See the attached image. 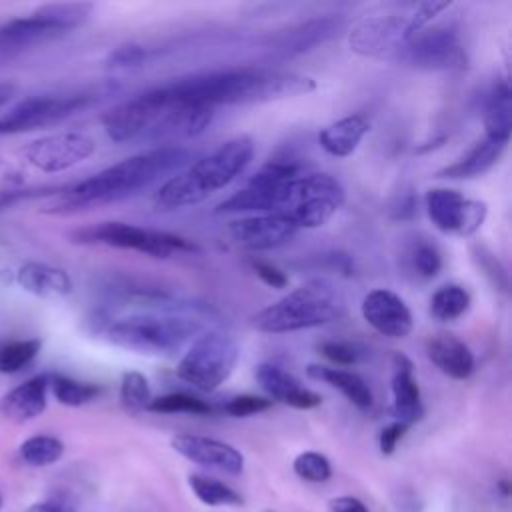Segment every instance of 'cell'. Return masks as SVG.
I'll return each mask as SVG.
<instances>
[{"instance_id":"obj_2","label":"cell","mask_w":512,"mask_h":512,"mask_svg":"<svg viewBox=\"0 0 512 512\" xmlns=\"http://www.w3.org/2000/svg\"><path fill=\"white\" fill-rule=\"evenodd\" d=\"M188 158V150L176 144H164L146 152H138L100 170L86 180L60 188V192L56 194V202L48 208V212L64 214L124 200L148 188L162 176L180 170L188 162Z\"/></svg>"},{"instance_id":"obj_22","label":"cell","mask_w":512,"mask_h":512,"mask_svg":"<svg viewBox=\"0 0 512 512\" xmlns=\"http://www.w3.org/2000/svg\"><path fill=\"white\" fill-rule=\"evenodd\" d=\"M342 28V18L338 16H320L300 22L274 38V52L280 56H298L310 52L316 46H322L334 38Z\"/></svg>"},{"instance_id":"obj_19","label":"cell","mask_w":512,"mask_h":512,"mask_svg":"<svg viewBox=\"0 0 512 512\" xmlns=\"http://www.w3.org/2000/svg\"><path fill=\"white\" fill-rule=\"evenodd\" d=\"M392 414L398 422H404L408 426L416 424L424 416V404L420 396V386L414 376V364L412 360L402 354H392Z\"/></svg>"},{"instance_id":"obj_23","label":"cell","mask_w":512,"mask_h":512,"mask_svg":"<svg viewBox=\"0 0 512 512\" xmlns=\"http://www.w3.org/2000/svg\"><path fill=\"white\" fill-rule=\"evenodd\" d=\"M14 280L24 292L44 300L64 298L74 290L72 278L64 268H58L46 262H36V260L24 262L16 270Z\"/></svg>"},{"instance_id":"obj_46","label":"cell","mask_w":512,"mask_h":512,"mask_svg":"<svg viewBox=\"0 0 512 512\" xmlns=\"http://www.w3.org/2000/svg\"><path fill=\"white\" fill-rule=\"evenodd\" d=\"M330 512H368L364 502L356 496H338L328 502Z\"/></svg>"},{"instance_id":"obj_38","label":"cell","mask_w":512,"mask_h":512,"mask_svg":"<svg viewBox=\"0 0 512 512\" xmlns=\"http://www.w3.org/2000/svg\"><path fill=\"white\" fill-rule=\"evenodd\" d=\"M472 258L496 290H500V292L508 290V272H506L504 264L498 260V256L488 246L474 244L472 246Z\"/></svg>"},{"instance_id":"obj_4","label":"cell","mask_w":512,"mask_h":512,"mask_svg":"<svg viewBox=\"0 0 512 512\" xmlns=\"http://www.w3.org/2000/svg\"><path fill=\"white\" fill-rule=\"evenodd\" d=\"M344 314V300L328 280H312L252 316V328L286 334L330 324Z\"/></svg>"},{"instance_id":"obj_10","label":"cell","mask_w":512,"mask_h":512,"mask_svg":"<svg viewBox=\"0 0 512 512\" xmlns=\"http://www.w3.org/2000/svg\"><path fill=\"white\" fill-rule=\"evenodd\" d=\"M96 100L98 96L92 92L40 94L24 98L0 116V138L56 126L66 118L90 108Z\"/></svg>"},{"instance_id":"obj_36","label":"cell","mask_w":512,"mask_h":512,"mask_svg":"<svg viewBox=\"0 0 512 512\" xmlns=\"http://www.w3.org/2000/svg\"><path fill=\"white\" fill-rule=\"evenodd\" d=\"M150 386L144 374L136 370H128L120 380V404L124 410L136 414L148 408L150 404Z\"/></svg>"},{"instance_id":"obj_26","label":"cell","mask_w":512,"mask_h":512,"mask_svg":"<svg viewBox=\"0 0 512 512\" xmlns=\"http://www.w3.org/2000/svg\"><path fill=\"white\" fill-rule=\"evenodd\" d=\"M504 150H506V142H496V140L484 138V140L476 142L456 162L438 170L436 176L448 178V180H468V178L482 176L500 160Z\"/></svg>"},{"instance_id":"obj_51","label":"cell","mask_w":512,"mask_h":512,"mask_svg":"<svg viewBox=\"0 0 512 512\" xmlns=\"http://www.w3.org/2000/svg\"><path fill=\"white\" fill-rule=\"evenodd\" d=\"M266 512H274V510H266Z\"/></svg>"},{"instance_id":"obj_12","label":"cell","mask_w":512,"mask_h":512,"mask_svg":"<svg viewBox=\"0 0 512 512\" xmlns=\"http://www.w3.org/2000/svg\"><path fill=\"white\" fill-rule=\"evenodd\" d=\"M168 106L170 102L158 86L106 110L100 122L112 142L120 144L136 138H146L150 128L160 120Z\"/></svg>"},{"instance_id":"obj_14","label":"cell","mask_w":512,"mask_h":512,"mask_svg":"<svg viewBox=\"0 0 512 512\" xmlns=\"http://www.w3.org/2000/svg\"><path fill=\"white\" fill-rule=\"evenodd\" d=\"M94 150L96 142L82 132H56L26 144L24 158L36 170L56 174L90 158Z\"/></svg>"},{"instance_id":"obj_15","label":"cell","mask_w":512,"mask_h":512,"mask_svg":"<svg viewBox=\"0 0 512 512\" xmlns=\"http://www.w3.org/2000/svg\"><path fill=\"white\" fill-rule=\"evenodd\" d=\"M350 48L362 56L396 58L404 44V18L400 16H372L354 26L348 36Z\"/></svg>"},{"instance_id":"obj_28","label":"cell","mask_w":512,"mask_h":512,"mask_svg":"<svg viewBox=\"0 0 512 512\" xmlns=\"http://www.w3.org/2000/svg\"><path fill=\"white\" fill-rule=\"evenodd\" d=\"M484 130L490 140L496 142H506L510 140V130H512V92L510 84L506 78H500L484 104Z\"/></svg>"},{"instance_id":"obj_35","label":"cell","mask_w":512,"mask_h":512,"mask_svg":"<svg viewBox=\"0 0 512 512\" xmlns=\"http://www.w3.org/2000/svg\"><path fill=\"white\" fill-rule=\"evenodd\" d=\"M146 410L156 414H196V416H204L212 412L208 402L186 392H170V394L152 398Z\"/></svg>"},{"instance_id":"obj_32","label":"cell","mask_w":512,"mask_h":512,"mask_svg":"<svg viewBox=\"0 0 512 512\" xmlns=\"http://www.w3.org/2000/svg\"><path fill=\"white\" fill-rule=\"evenodd\" d=\"M188 486L192 488L194 496L206 506H242L244 504V498L234 488L210 476L190 474Z\"/></svg>"},{"instance_id":"obj_20","label":"cell","mask_w":512,"mask_h":512,"mask_svg":"<svg viewBox=\"0 0 512 512\" xmlns=\"http://www.w3.org/2000/svg\"><path fill=\"white\" fill-rule=\"evenodd\" d=\"M254 376L272 402L276 400L298 410H310L322 404V396L318 392L306 388L294 374L276 364H260Z\"/></svg>"},{"instance_id":"obj_30","label":"cell","mask_w":512,"mask_h":512,"mask_svg":"<svg viewBox=\"0 0 512 512\" xmlns=\"http://www.w3.org/2000/svg\"><path fill=\"white\" fill-rule=\"evenodd\" d=\"M50 392L60 404L78 408V406H84V404L96 400L102 390L98 384L82 382L72 376L56 372V374H50Z\"/></svg>"},{"instance_id":"obj_31","label":"cell","mask_w":512,"mask_h":512,"mask_svg":"<svg viewBox=\"0 0 512 512\" xmlns=\"http://www.w3.org/2000/svg\"><path fill=\"white\" fill-rule=\"evenodd\" d=\"M470 308V294L460 284L440 286L430 298V314L440 322H452Z\"/></svg>"},{"instance_id":"obj_40","label":"cell","mask_w":512,"mask_h":512,"mask_svg":"<svg viewBox=\"0 0 512 512\" xmlns=\"http://www.w3.org/2000/svg\"><path fill=\"white\" fill-rule=\"evenodd\" d=\"M318 352L336 366H352L358 364L366 350L354 342H340V340H328L318 346Z\"/></svg>"},{"instance_id":"obj_18","label":"cell","mask_w":512,"mask_h":512,"mask_svg":"<svg viewBox=\"0 0 512 512\" xmlns=\"http://www.w3.org/2000/svg\"><path fill=\"white\" fill-rule=\"evenodd\" d=\"M296 228L278 214H258L232 220L228 224L230 238L248 250H270L282 246L294 236Z\"/></svg>"},{"instance_id":"obj_8","label":"cell","mask_w":512,"mask_h":512,"mask_svg":"<svg viewBox=\"0 0 512 512\" xmlns=\"http://www.w3.org/2000/svg\"><path fill=\"white\" fill-rule=\"evenodd\" d=\"M70 238L76 244H100L120 250H136L152 258H170L172 254L198 250V246L184 236L162 230H148L116 220L78 228L70 234Z\"/></svg>"},{"instance_id":"obj_9","label":"cell","mask_w":512,"mask_h":512,"mask_svg":"<svg viewBox=\"0 0 512 512\" xmlns=\"http://www.w3.org/2000/svg\"><path fill=\"white\" fill-rule=\"evenodd\" d=\"M238 356V344L228 334L204 332L192 340L176 366V374L194 388L212 392L230 378Z\"/></svg>"},{"instance_id":"obj_44","label":"cell","mask_w":512,"mask_h":512,"mask_svg":"<svg viewBox=\"0 0 512 512\" xmlns=\"http://www.w3.org/2000/svg\"><path fill=\"white\" fill-rule=\"evenodd\" d=\"M408 428H410L408 424L398 422V420H394L392 424L384 426V428L380 430V436H378V448H380V452H382L384 456L394 454L398 442L404 438V434H406Z\"/></svg>"},{"instance_id":"obj_49","label":"cell","mask_w":512,"mask_h":512,"mask_svg":"<svg viewBox=\"0 0 512 512\" xmlns=\"http://www.w3.org/2000/svg\"><path fill=\"white\" fill-rule=\"evenodd\" d=\"M498 486H500V492H502L504 496H510V482H508V480H500Z\"/></svg>"},{"instance_id":"obj_33","label":"cell","mask_w":512,"mask_h":512,"mask_svg":"<svg viewBox=\"0 0 512 512\" xmlns=\"http://www.w3.org/2000/svg\"><path fill=\"white\" fill-rule=\"evenodd\" d=\"M42 350L40 338L0 342V374H18L26 370Z\"/></svg>"},{"instance_id":"obj_24","label":"cell","mask_w":512,"mask_h":512,"mask_svg":"<svg viewBox=\"0 0 512 512\" xmlns=\"http://www.w3.org/2000/svg\"><path fill=\"white\" fill-rule=\"evenodd\" d=\"M426 354L430 362L448 378L466 380L476 368V360L468 344L454 334H438L428 340Z\"/></svg>"},{"instance_id":"obj_29","label":"cell","mask_w":512,"mask_h":512,"mask_svg":"<svg viewBox=\"0 0 512 512\" xmlns=\"http://www.w3.org/2000/svg\"><path fill=\"white\" fill-rule=\"evenodd\" d=\"M404 266L420 280H430L442 270V252L428 238H416L404 254Z\"/></svg>"},{"instance_id":"obj_37","label":"cell","mask_w":512,"mask_h":512,"mask_svg":"<svg viewBox=\"0 0 512 512\" xmlns=\"http://www.w3.org/2000/svg\"><path fill=\"white\" fill-rule=\"evenodd\" d=\"M292 468H294L296 476L306 480V482H316L318 484V482H326L332 476V466H330L328 458L320 452H314V450L300 452L294 458Z\"/></svg>"},{"instance_id":"obj_21","label":"cell","mask_w":512,"mask_h":512,"mask_svg":"<svg viewBox=\"0 0 512 512\" xmlns=\"http://www.w3.org/2000/svg\"><path fill=\"white\" fill-rule=\"evenodd\" d=\"M50 374H36L0 396V416L22 424L38 418L48 404Z\"/></svg>"},{"instance_id":"obj_11","label":"cell","mask_w":512,"mask_h":512,"mask_svg":"<svg viewBox=\"0 0 512 512\" xmlns=\"http://www.w3.org/2000/svg\"><path fill=\"white\" fill-rule=\"evenodd\" d=\"M394 62H402L422 70H448L464 68L466 54L460 44L456 26L442 24L434 28H424L406 40Z\"/></svg>"},{"instance_id":"obj_25","label":"cell","mask_w":512,"mask_h":512,"mask_svg":"<svg viewBox=\"0 0 512 512\" xmlns=\"http://www.w3.org/2000/svg\"><path fill=\"white\" fill-rule=\"evenodd\" d=\"M368 132H370V122L366 116L348 114L324 126L318 132V144L326 154L334 158H346L358 148V144Z\"/></svg>"},{"instance_id":"obj_34","label":"cell","mask_w":512,"mask_h":512,"mask_svg":"<svg viewBox=\"0 0 512 512\" xmlns=\"http://www.w3.org/2000/svg\"><path fill=\"white\" fill-rule=\"evenodd\" d=\"M20 458L34 468H42V466H50L54 462H58L64 454V444L60 438L50 436V434H34L30 438H26L20 448H18Z\"/></svg>"},{"instance_id":"obj_42","label":"cell","mask_w":512,"mask_h":512,"mask_svg":"<svg viewBox=\"0 0 512 512\" xmlns=\"http://www.w3.org/2000/svg\"><path fill=\"white\" fill-rule=\"evenodd\" d=\"M146 60V48H142L140 44L128 42L122 46H116L108 58H106V66L108 68H134L138 64H142Z\"/></svg>"},{"instance_id":"obj_48","label":"cell","mask_w":512,"mask_h":512,"mask_svg":"<svg viewBox=\"0 0 512 512\" xmlns=\"http://www.w3.org/2000/svg\"><path fill=\"white\" fill-rule=\"evenodd\" d=\"M18 92V86L14 82H0V108L6 106Z\"/></svg>"},{"instance_id":"obj_45","label":"cell","mask_w":512,"mask_h":512,"mask_svg":"<svg viewBox=\"0 0 512 512\" xmlns=\"http://www.w3.org/2000/svg\"><path fill=\"white\" fill-rule=\"evenodd\" d=\"M60 188H42V190H6L0 192V212L22 202L28 198H36V196H46V194H58Z\"/></svg>"},{"instance_id":"obj_6","label":"cell","mask_w":512,"mask_h":512,"mask_svg":"<svg viewBox=\"0 0 512 512\" xmlns=\"http://www.w3.org/2000/svg\"><path fill=\"white\" fill-rule=\"evenodd\" d=\"M202 332V324L182 314H130L106 326L110 344L148 356H170Z\"/></svg>"},{"instance_id":"obj_47","label":"cell","mask_w":512,"mask_h":512,"mask_svg":"<svg viewBox=\"0 0 512 512\" xmlns=\"http://www.w3.org/2000/svg\"><path fill=\"white\" fill-rule=\"evenodd\" d=\"M26 512H72V508L62 502H36Z\"/></svg>"},{"instance_id":"obj_41","label":"cell","mask_w":512,"mask_h":512,"mask_svg":"<svg viewBox=\"0 0 512 512\" xmlns=\"http://www.w3.org/2000/svg\"><path fill=\"white\" fill-rule=\"evenodd\" d=\"M268 408H272V400L264 398V396H256V394H240V396L230 398L224 404V412L232 418L254 416L260 412H266Z\"/></svg>"},{"instance_id":"obj_43","label":"cell","mask_w":512,"mask_h":512,"mask_svg":"<svg viewBox=\"0 0 512 512\" xmlns=\"http://www.w3.org/2000/svg\"><path fill=\"white\" fill-rule=\"evenodd\" d=\"M250 268H252V272H254L266 286H270V288L282 290V288L288 286V276H286L278 266H274L272 262L252 258V260H250Z\"/></svg>"},{"instance_id":"obj_7","label":"cell","mask_w":512,"mask_h":512,"mask_svg":"<svg viewBox=\"0 0 512 512\" xmlns=\"http://www.w3.org/2000/svg\"><path fill=\"white\" fill-rule=\"evenodd\" d=\"M92 4L56 2L0 24V54H16L56 40L88 20Z\"/></svg>"},{"instance_id":"obj_16","label":"cell","mask_w":512,"mask_h":512,"mask_svg":"<svg viewBox=\"0 0 512 512\" xmlns=\"http://www.w3.org/2000/svg\"><path fill=\"white\" fill-rule=\"evenodd\" d=\"M362 318L382 336L406 338L412 332L414 320L406 302L388 288L370 290L360 304Z\"/></svg>"},{"instance_id":"obj_5","label":"cell","mask_w":512,"mask_h":512,"mask_svg":"<svg viewBox=\"0 0 512 512\" xmlns=\"http://www.w3.org/2000/svg\"><path fill=\"white\" fill-rule=\"evenodd\" d=\"M346 192L330 174H298L270 194V212L286 218L296 230L324 226L344 204Z\"/></svg>"},{"instance_id":"obj_1","label":"cell","mask_w":512,"mask_h":512,"mask_svg":"<svg viewBox=\"0 0 512 512\" xmlns=\"http://www.w3.org/2000/svg\"><path fill=\"white\" fill-rule=\"evenodd\" d=\"M314 88L316 82L310 76L262 68H234L196 74L160 86L170 104H194L208 108L292 98L308 94Z\"/></svg>"},{"instance_id":"obj_39","label":"cell","mask_w":512,"mask_h":512,"mask_svg":"<svg viewBox=\"0 0 512 512\" xmlns=\"http://www.w3.org/2000/svg\"><path fill=\"white\" fill-rule=\"evenodd\" d=\"M448 8H450V2H436V0L416 4L414 10L410 12V16L404 18V42L410 40L420 30H424L440 12H444Z\"/></svg>"},{"instance_id":"obj_17","label":"cell","mask_w":512,"mask_h":512,"mask_svg":"<svg viewBox=\"0 0 512 512\" xmlns=\"http://www.w3.org/2000/svg\"><path fill=\"white\" fill-rule=\"evenodd\" d=\"M170 446L186 460L216 468L226 474H240L244 470V456L232 444L200 434H178L170 440Z\"/></svg>"},{"instance_id":"obj_13","label":"cell","mask_w":512,"mask_h":512,"mask_svg":"<svg viewBox=\"0 0 512 512\" xmlns=\"http://www.w3.org/2000/svg\"><path fill=\"white\" fill-rule=\"evenodd\" d=\"M428 218L446 234L472 236L486 220L488 208L482 200H468L452 188H432L424 198Z\"/></svg>"},{"instance_id":"obj_27","label":"cell","mask_w":512,"mask_h":512,"mask_svg":"<svg viewBox=\"0 0 512 512\" xmlns=\"http://www.w3.org/2000/svg\"><path fill=\"white\" fill-rule=\"evenodd\" d=\"M306 372L310 378L322 380L328 386L340 390L342 396H346L358 410H368L372 406V400H374L372 390L360 374L344 368L322 366V364H310Z\"/></svg>"},{"instance_id":"obj_3","label":"cell","mask_w":512,"mask_h":512,"mask_svg":"<svg viewBox=\"0 0 512 512\" xmlns=\"http://www.w3.org/2000/svg\"><path fill=\"white\" fill-rule=\"evenodd\" d=\"M252 156L254 142L250 136L242 134L226 140L206 158L168 178L154 194V208L158 212H170L206 200L240 176Z\"/></svg>"},{"instance_id":"obj_50","label":"cell","mask_w":512,"mask_h":512,"mask_svg":"<svg viewBox=\"0 0 512 512\" xmlns=\"http://www.w3.org/2000/svg\"><path fill=\"white\" fill-rule=\"evenodd\" d=\"M0 506H2V496H0Z\"/></svg>"}]
</instances>
